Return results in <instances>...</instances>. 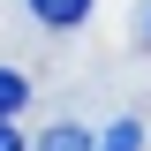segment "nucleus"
<instances>
[{"label":"nucleus","mask_w":151,"mask_h":151,"mask_svg":"<svg viewBox=\"0 0 151 151\" xmlns=\"http://www.w3.org/2000/svg\"><path fill=\"white\" fill-rule=\"evenodd\" d=\"M91 8H98V0H30V15L45 23V30H76Z\"/></svg>","instance_id":"nucleus-1"},{"label":"nucleus","mask_w":151,"mask_h":151,"mask_svg":"<svg viewBox=\"0 0 151 151\" xmlns=\"http://www.w3.org/2000/svg\"><path fill=\"white\" fill-rule=\"evenodd\" d=\"M38 151H91V129L83 121H53V129L38 136Z\"/></svg>","instance_id":"nucleus-2"},{"label":"nucleus","mask_w":151,"mask_h":151,"mask_svg":"<svg viewBox=\"0 0 151 151\" xmlns=\"http://www.w3.org/2000/svg\"><path fill=\"white\" fill-rule=\"evenodd\" d=\"M23 106H30V83H23L15 68H0V121H15Z\"/></svg>","instance_id":"nucleus-3"},{"label":"nucleus","mask_w":151,"mask_h":151,"mask_svg":"<svg viewBox=\"0 0 151 151\" xmlns=\"http://www.w3.org/2000/svg\"><path fill=\"white\" fill-rule=\"evenodd\" d=\"M91 151H144V121H113L106 144H91Z\"/></svg>","instance_id":"nucleus-4"},{"label":"nucleus","mask_w":151,"mask_h":151,"mask_svg":"<svg viewBox=\"0 0 151 151\" xmlns=\"http://www.w3.org/2000/svg\"><path fill=\"white\" fill-rule=\"evenodd\" d=\"M0 151H23V129H15V121H0Z\"/></svg>","instance_id":"nucleus-5"},{"label":"nucleus","mask_w":151,"mask_h":151,"mask_svg":"<svg viewBox=\"0 0 151 151\" xmlns=\"http://www.w3.org/2000/svg\"><path fill=\"white\" fill-rule=\"evenodd\" d=\"M144 38H151V23H144Z\"/></svg>","instance_id":"nucleus-6"}]
</instances>
